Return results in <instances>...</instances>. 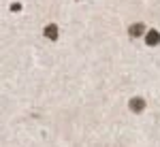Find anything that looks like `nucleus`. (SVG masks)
<instances>
[{
    "label": "nucleus",
    "mask_w": 160,
    "mask_h": 147,
    "mask_svg": "<svg viewBox=\"0 0 160 147\" xmlns=\"http://www.w3.org/2000/svg\"><path fill=\"white\" fill-rule=\"evenodd\" d=\"M145 43H148L149 47H156L160 43V34H158V30H149L148 34H145Z\"/></svg>",
    "instance_id": "nucleus-1"
},
{
    "label": "nucleus",
    "mask_w": 160,
    "mask_h": 147,
    "mask_svg": "<svg viewBox=\"0 0 160 147\" xmlns=\"http://www.w3.org/2000/svg\"><path fill=\"white\" fill-rule=\"evenodd\" d=\"M128 34H130V37H141V34H145V26L143 24H132L128 28Z\"/></svg>",
    "instance_id": "nucleus-2"
},
{
    "label": "nucleus",
    "mask_w": 160,
    "mask_h": 147,
    "mask_svg": "<svg viewBox=\"0 0 160 147\" xmlns=\"http://www.w3.org/2000/svg\"><path fill=\"white\" fill-rule=\"evenodd\" d=\"M130 109L135 111V113H141V111L145 109V100L143 98H132L130 100Z\"/></svg>",
    "instance_id": "nucleus-3"
},
{
    "label": "nucleus",
    "mask_w": 160,
    "mask_h": 147,
    "mask_svg": "<svg viewBox=\"0 0 160 147\" xmlns=\"http://www.w3.org/2000/svg\"><path fill=\"white\" fill-rule=\"evenodd\" d=\"M45 34H47V38L56 41V38H58V26H56V24H49L47 28H45Z\"/></svg>",
    "instance_id": "nucleus-4"
}]
</instances>
